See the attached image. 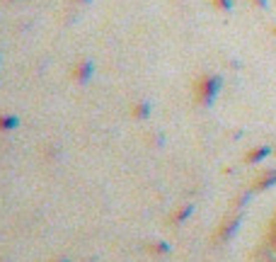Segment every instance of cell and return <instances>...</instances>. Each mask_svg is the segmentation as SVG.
<instances>
[{"mask_svg": "<svg viewBox=\"0 0 276 262\" xmlns=\"http://www.w3.org/2000/svg\"><path fill=\"white\" fill-rule=\"evenodd\" d=\"M223 88V78L221 75H216V73H206V75H201L196 85H194V97H196V102L201 105V107H211L213 102H216V97L221 93Z\"/></svg>", "mask_w": 276, "mask_h": 262, "instance_id": "obj_1", "label": "cell"}, {"mask_svg": "<svg viewBox=\"0 0 276 262\" xmlns=\"http://www.w3.org/2000/svg\"><path fill=\"white\" fill-rule=\"evenodd\" d=\"M240 223H242V211H237V214H233V216H228V219L221 223L218 233H216V243H228V240L237 233Z\"/></svg>", "mask_w": 276, "mask_h": 262, "instance_id": "obj_2", "label": "cell"}, {"mask_svg": "<svg viewBox=\"0 0 276 262\" xmlns=\"http://www.w3.org/2000/svg\"><path fill=\"white\" fill-rule=\"evenodd\" d=\"M92 73H95V63H92V61H80V63L73 68V80L83 85L92 78Z\"/></svg>", "mask_w": 276, "mask_h": 262, "instance_id": "obj_3", "label": "cell"}, {"mask_svg": "<svg viewBox=\"0 0 276 262\" xmlns=\"http://www.w3.org/2000/svg\"><path fill=\"white\" fill-rule=\"evenodd\" d=\"M274 185H276V170H269V172H264L262 178L252 185V190H254V192H264V190H269V187H274Z\"/></svg>", "mask_w": 276, "mask_h": 262, "instance_id": "obj_4", "label": "cell"}, {"mask_svg": "<svg viewBox=\"0 0 276 262\" xmlns=\"http://www.w3.org/2000/svg\"><path fill=\"white\" fill-rule=\"evenodd\" d=\"M269 153H271V148H269V146H259V148H252V151L247 153V158H245V160L254 165V163H259V160H264V158H266Z\"/></svg>", "mask_w": 276, "mask_h": 262, "instance_id": "obj_5", "label": "cell"}, {"mask_svg": "<svg viewBox=\"0 0 276 262\" xmlns=\"http://www.w3.org/2000/svg\"><path fill=\"white\" fill-rule=\"evenodd\" d=\"M20 126V119L15 114H0V131H13Z\"/></svg>", "mask_w": 276, "mask_h": 262, "instance_id": "obj_6", "label": "cell"}, {"mask_svg": "<svg viewBox=\"0 0 276 262\" xmlns=\"http://www.w3.org/2000/svg\"><path fill=\"white\" fill-rule=\"evenodd\" d=\"M151 110H153V105L148 100H143V102H138L136 107H133V117H136V119H148V117H151Z\"/></svg>", "mask_w": 276, "mask_h": 262, "instance_id": "obj_7", "label": "cell"}, {"mask_svg": "<svg viewBox=\"0 0 276 262\" xmlns=\"http://www.w3.org/2000/svg\"><path fill=\"white\" fill-rule=\"evenodd\" d=\"M194 214V207L192 204H187V207H180L175 214H172V223H184V221L189 219Z\"/></svg>", "mask_w": 276, "mask_h": 262, "instance_id": "obj_8", "label": "cell"}, {"mask_svg": "<svg viewBox=\"0 0 276 262\" xmlns=\"http://www.w3.org/2000/svg\"><path fill=\"white\" fill-rule=\"evenodd\" d=\"M151 250L155 255H167V252H170V245H167L165 240H158V243H153L151 245Z\"/></svg>", "mask_w": 276, "mask_h": 262, "instance_id": "obj_9", "label": "cell"}, {"mask_svg": "<svg viewBox=\"0 0 276 262\" xmlns=\"http://www.w3.org/2000/svg\"><path fill=\"white\" fill-rule=\"evenodd\" d=\"M211 3H213V8H218L223 13H228L233 8V0H211Z\"/></svg>", "mask_w": 276, "mask_h": 262, "instance_id": "obj_10", "label": "cell"}, {"mask_svg": "<svg viewBox=\"0 0 276 262\" xmlns=\"http://www.w3.org/2000/svg\"><path fill=\"white\" fill-rule=\"evenodd\" d=\"M269 243H271V248L276 250V231H269Z\"/></svg>", "mask_w": 276, "mask_h": 262, "instance_id": "obj_11", "label": "cell"}, {"mask_svg": "<svg viewBox=\"0 0 276 262\" xmlns=\"http://www.w3.org/2000/svg\"><path fill=\"white\" fill-rule=\"evenodd\" d=\"M254 3H257L259 8H266V0H254Z\"/></svg>", "mask_w": 276, "mask_h": 262, "instance_id": "obj_12", "label": "cell"}, {"mask_svg": "<svg viewBox=\"0 0 276 262\" xmlns=\"http://www.w3.org/2000/svg\"><path fill=\"white\" fill-rule=\"evenodd\" d=\"M271 231H276V216H274V221H271Z\"/></svg>", "mask_w": 276, "mask_h": 262, "instance_id": "obj_13", "label": "cell"}, {"mask_svg": "<svg viewBox=\"0 0 276 262\" xmlns=\"http://www.w3.org/2000/svg\"><path fill=\"white\" fill-rule=\"evenodd\" d=\"M73 3H87V0H73Z\"/></svg>", "mask_w": 276, "mask_h": 262, "instance_id": "obj_14", "label": "cell"}, {"mask_svg": "<svg viewBox=\"0 0 276 262\" xmlns=\"http://www.w3.org/2000/svg\"><path fill=\"white\" fill-rule=\"evenodd\" d=\"M54 262H68V260H66V257H63V260H54Z\"/></svg>", "mask_w": 276, "mask_h": 262, "instance_id": "obj_15", "label": "cell"}, {"mask_svg": "<svg viewBox=\"0 0 276 262\" xmlns=\"http://www.w3.org/2000/svg\"><path fill=\"white\" fill-rule=\"evenodd\" d=\"M274 34H276V29H274Z\"/></svg>", "mask_w": 276, "mask_h": 262, "instance_id": "obj_16", "label": "cell"}]
</instances>
